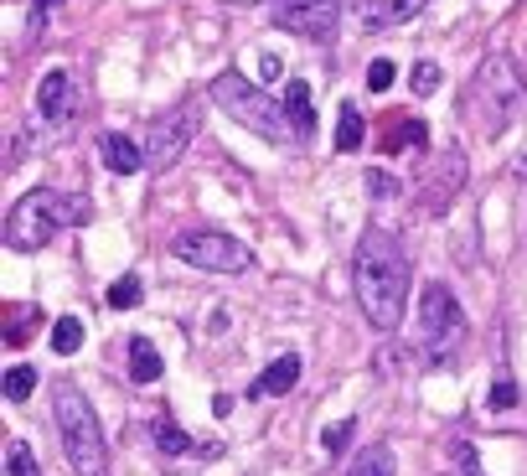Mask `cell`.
<instances>
[{
  "instance_id": "1",
  "label": "cell",
  "mask_w": 527,
  "mask_h": 476,
  "mask_svg": "<svg viewBox=\"0 0 527 476\" xmlns=\"http://www.w3.org/2000/svg\"><path fill=\"white\" fill-rule=\"evenodd\" d=\"M352 285H357L362 316L378 326V332H393V326L403 321V306H409V259H403L393 233L372 228L362 244H357Z\"/></svg>"
},
{
  "instance_id": "2",
  "label": "cell",
  "mask_w": 527,
  "mask_h": 476,
  "mask_svg": "<svg viewBox=\"0 0 527 476\" xmlns=\"http://www.w3.org/2000/svg\"><path fill=\"white\" fill-rule=\"evenodd\" d=\"M83 218H88V202L83 197H68V192H57V187H31L26 197H16V207L6 213V244L16 254H31V249H42L52 233L78 228Z\"/></svg>"
},
{
  "instance_id": "3",
  "label": "cell",
  "mask_w": 527,
  "mask_h": 476,
  "mask_svg": "<svg viewBox=\"0 0 527 476\" xmlns=\"http://www.w3.org/2000/svg\"><path fill=\"white\" fill-rule=\"evenodd\" d=\"M465 109H471L476 130L481 135H507L517 119L527 114V78L517 73L512 57H486L476 83H471V99H465Z\"/></svg>"
},
{
  "instance_id": "4",
  "label": "cell",
  "mask_w": 527,
  "mask_h": 476,
  "mask_svg": "<svg viewBox=\"0 0 527 476\" xmlns=\"http://www.w3.org/2000/svg\"><path fill=\"white\" fill-rule=\"evenodd\" d=\"M52 414H57V430H62V451H68V466L78 476H104L109 471V456H104V425L93 404L78 394V383H57L52 394Z\"/></svg>"
},
{
  "instance_id": "5",
  "label": "cell",
  "mask_w": 527,
  "mask_h": 476,
  "mask_svg": "<svg viewBox=\"0 0 527 476\" xmlns=\"http://www.w3.org/2000/svg\"><path fill=\"white\" fill-rule=\"evenodd\" d=\"M207 99L223 109L233 125H248L254 135H264V140H290V109L274 104L264 88L248 83L243 73H217L212 88H207Z\"/></svg>"
},
{
  "instance_id": "6",
  "label": "cell",
  "mask_w": 527,
  "mask_h": 476,
  "mask_svg": "<svg viewBox=\"0 0 527 476\" xmlns=\"http://www.w3.org/2000/svg\"><path fill=\"white\" fill-rule=\"evenodd\" d=\"M171 254L181 264H197V270H212V275H243L254 264V249L233 233H217V228H186L171 238Z\"/></svg>"
},
{
  "instance_id": "7",
  "label": "cell",
  "mask_w": 527,
  "mask_h": 476,
  "mask_svg": "<svg viewBox=\"0 0 527 476\" xmlns=\"http://www.w3.org/2000/svg\"><path fill=\"white\" fill-rule=\"evenodd\" d=\"M460 326H465V311L455 301V290L440 285V280H429L424 295H419V347H424L429 363H445V357L455 352Z\"/></svg>"
},
{
  "instance_id": "8",
  "label": "cell",
  "mask_w": 527,
  "mask_h": 476,
  "mask_svg": "<svg viewBox=\"0 0 527 476\" xmlns=\"http://www.w3.org/2000/svg\"><path fill=\"white\" fill-rule=\"evenodd\" d=\"M197 130H202V109H197V104H181L176 114L155 119V125H150V145H145V161H150V166H161V171L176 166L186 151H192Z\"/></svg>"
},
{
  "instance_id": "9",
  "label": "cell",
  "mask_w": 527,
  "mask_h": 476,
  "mask_svg": "<svg viewBox=\"0 0 527 476\" xmlns=\"http://www.w3.org/2000/svg\"><path fill=\"white\" fill-rule=\"evenodd\" d=\"M269 16L274 26L300 37H331V26L341 16V0H269Z\"/></svg>"
},
{
  "instance_id": "10",
  "label": "cell",
  "mask_w": 527,
  "mask_h": 476,
  "mask_svg": "<svg viewBox=\"0 0 527 476\" xmlns=\"http://www.w3.org/2000/svg\"><path fill=\"white\" fill-rule=\"evenodd\" d=\"M37 109L62 119V125H73V114H78V88H73V73L68 68H52L37 88Z\"/></svg>"
},
{
  "instance_id": "11",
  "label": "cell",
  "mask_w": 527,
  "mask_h": 476,
  "mask_svg": "<svg viewBox=\"0 0 527 476\" xmlns=\"http://www.w3.org/2000/svg\"><path fill=\"white\" fill-rule=\"evenodd\" d=\"M460 182H465V156H460V151H445V156H440V176H434V182L424 187L429 213H440L445 197H455V192H460Z\"/></svg>"
},
{
  "instance_id": "12",
  "label": "cell",
  "mask_w": 527,
  "mask_h": 476,
  "mask_svg": "<svg viewBox=\"0 0 527 476\" xmlns=\"http://www.w3.org/2000/svg\"><path fill=\"white\" fill-rule=\"evenodd\" d=\"M300 383V357L295 352H285V357H274V363L259 373V383H254V399H269V394H290Z\"/></svg>"
},
{
  "instance_id": "13",
  "label": "cell",
  "mask_w": 527,
  "mask_h": 476,
  "mask_svg": "<svg viewBox=\"0 0 527 476\" xmlns=\"http://www.w3.org/2000/svg\"><path fill=\"white\" fill-rule=\"evenodd\" d=\"M99 156H104V166H109L114 176H135V171L145 166V156L135 151V140L119 135V130H109V135L99 140Z\"/></svg>"
},
{
  "instance_id": "14",
  "label": "cell",
  "mask_w": 527,
  "mask_h": 476,
  "mask_svg": "<svg viewBox=\"0 0 527 476\" xmlns=\"http://www.w3.org/2000/svg\"><path fill=\"white\" fill-rule=\"evenodd\" d=\"M352 16L362 26H372V32H383V26H398V21H409L403 16L398 0H352Z\"/></svg>"
},
{
  "instance_id": "15",
  "label": "cell",
  "mask_w": 527,
  "mask_h": 476,
  "mask_svg": "<svg viewBox=\"0 0 527 476\" xmlns=\"http://www.w3.org/2000/svg\"><path fill=\"white\" fill-rule=\"evenodd\" d=\"M362 135H367V119L357 114V104H341V114H336V151L352 156L362 145Z\"/></svg>"
},
{
  "instance_id": "16",
  "label": "cell",
  "mask_w": 527,
  "mask_h": 476,
  "mask_svg": "<svg viewBox=\"0 0 527 476\" xmlns=\"http://www.w3.org/2000/svg\"><path fill=\"white\" fill-rule=\"evenodd\" d=\"M130 378L135 383H155V378H161V352H155L145 337L130 342Z\"/></svg>"
},
{
  "instance_id": "17",
  "label": "cell",
  "mask_w": 527,
  "mask_h": 476,
  "mask_svg": "<svg viewBox=\"0 0 527 476\" xmlns=\"http://www.w3.org/2000/svg\"><path fill=\"white\" fill-rule=\"evenodd\" d=\"M150 435H155V445H161V456H186L192 451V440H186V430L171 420V414H161V420L150 425Z\"/></svg>"
},
{
  "instance_id": "18",
  "label": "cell",
  "mask_w": 527,
  "mask_h": 476,
  "mask_svg": "<svg viewBox=\"0 0 527 476\" xmlns=\"http://www.w3.org/2000/svg\"><path fill=\"white\" fill-rule=\"evenodd\" d=\"M285 109H290V119H295V130H300V135H310V125H316V114H310V88H305V78H290Z\"/></svg>"
},
{
  "instance_id": "19",
  "label": "cell",
  "mask_w": 527,
  "mask_h": 476,
  "mask_svg": "<svg viewBox=\"0 0 527 476\" xmlns=\"http://www.w3.org/2000/svg\"><path fill=\"white\" fill-rule=\"evenodd\" d=\"M78 347H83V321L78 316H57L52 321V352L57 357H73Z\"/></svg>"
},
{
  "instance_id": "20",
  "label": "cell",
  "mask_w": 527,
  "mask_h": 476,
  "mask_svg": "<svg viewBox=\"0 0 527 476\" xmlns=\"http://www.w3.org/2000/svg\"><path fill=\"white\" fill-rule=\"evenodd\" d=\"M429 140V130H424V119H414V114H403L398 119V125H393V135L383 140V151H403V145H414V151H419V145Z\"/></svg>"
},
{
  "instance_id": "21",
  "label": "cell",
  "mask_w": 527,
  "mask_h": 476,
  "mask_svg": "<svg viewBox=\"0 0 527 476\" xmlns=\"http://www.w3.org/2000/svg\"><path fill=\"white\" fill-rule=\"evenodd\" d=\"M31 389H37V368H31V363H16V368L6 373V399H11V404H26Z\"/></svg>"
},
{
  "instance_id": "22",
  "label": "cell",
  "mask_w": 527,
  "mask_h": 476,
  "mask_svg": "<svg viewBox=\"0 0 527 476\" xmlns=\"http://www.w3.org/2000/svg\"><path fill=\"white\" fill-rule=\"evenodd\" d=\"M140 301H145V285H140L135 275H124V280L109 285V306H114V311H135Z\"/></svg>"
},
{
  "instance_id": "23",
  "label": "cell",
  "mask_w": 527,
  "mask_h": 476,
  "mask_svg": "<svg viewBox=\"0 0 527 476\" xmlns=\"http://www.w3.org/2000/svg\"><path fill=\"white\" fill-rule=\"evenodd\" d=\"M347 476H393V456H388V445H372V451L357 456V466Z\"/></svg>"
},
{
  "instance_id": "24",
  "label": "cell",
  "mask_w": 527,
  "mask_h": 476,
  "mask_svg": "<svg viewBox=\"0 0 527 476\" xmlns=\"http://www.w3.org/2000/svg\"><path fill=\"white\" fill-rule=\"evenodd\" d=\"M6 476H42L37 456H31V445H21V440L6 445Z\"/></svg>"
},
{
  "instance_id": "25",
  "label": "cell",
  "mask_w": 527,
  "mask_h": 476,
  "mask_svg": "<svg viewBox=\"0 0 527 476\" xmlns=\"http://www.w3.org/2000/svg\"><path fill=\"white\" fill-rule=\"evenodd\" d=\"M409 83H414V94H419V99H429V94H440V63H414Z\"/></svg>"
},
{
  "instance_id": "26",
  "label": "cell",
  "mask_w": 527,
  "mask_h": 476,
  "mask_svg": "<svg viewBox=\"0 0 527 476\" xmlns=\"http://www.w3.org/2000/svg\"><path fill=\"white\" fill-rule=\"evenodd\" d=\"M450 461L460 466V476H481V461H476V445L471 440H455L450 445Z\"/></svg>"
},
{
  "instance_id": "27",
  "label": "cell",
  "mask_w": 527,
  "mask_h": 476,
  "mask_svg": "<svg viewBox=\"0 0 527 476\" xmlns=\"http://www.w3.org/2000/svg\"><path fill=\"white\" fill-rule=\"evenodd\" d=\"M486 404H491L496 414H507V409H517V383H512V378H502V383H491V394H486Z\"/></svg>"
},
{
  "instance_id": "28",
  "label": "cell",
  "mask_w": 527,
  "mask_h": 476,
  "mask_svg": "<svg viewBox=\"0 0 527 476\" xmlns=\"http://www.w3.org/2000/svg\"><path fill=\"white\" fill-rule=\"evenodd\" d=\"M357 435V420H341V425H331L326 435H321V445H326V456H336V451H347V440Z\"/></svg>"
},
{
  "instance_id": "29",
  "label": "cell",
  "mask_w": 527,
  "mask_h": 476,
  "mask_svg": "<svg viewBox=\"0 0 527 476\" xmlns=\"http://www.w3.org/2000/svg\"><path fill=\"white\" fill-rule=\"evenodd\" d=\"M393 73H398V68L388 63V57H378V63L367 68V88H372V94H383V88H393Z\"/></svg>"
},
{
  "instance_id": "30",
  "label": "cell",
  "mask_w": 527,
  "mask_h": 476,
  "mask_svg": "<svg viewBox=\"0 0 527 476\" xmlns=\"http://www.w3.org/2000/svg\"><path fill=\"white\" fill-rule=\"evenodd\" d=\"M367 192L378 197V202H388V197H398V182L388 171H367Z\"/></svg>"
},
{
  "instance_id": "31",
  "label": "cell",
  "mask_w": 527,
  "mask_h": 476,
  "mask_svg": "<svg viewBox=\"0 0 527 476\" xmlns=\"http://www.w3.org/2000/svg\"><path fill=\"white\" fill-rule=\"evenodd\" d=\"M212 414H217V420H228V414H233V399L217 394V399H212Z\"/></svg>"
},
{
  "instance_id": "32",
  "label": "cell",
  "mask_w": 527,
  "mask_h": 476,
  "mask_svg": "<svg viewBox=\"0 0 527 476\" xmlns=\"http://www.w3.org/2000/svg\"><path fill=\"white\" fill-rule=\"evenodd\" d=\"M52 6H62V0H37V26H47V11Z\"/></svg>"
},
{
  "instance_id": "33",
  "label": "cell",
  "mask_w": 527,
  "mask_h": 476,
  "mask_svg": "<svg viewBox=\"0 0 527 476\" xmlns=\"http://www.w3.org/2000/svg\"><path fill=\"white\" fill-rule=\"evenodd\" d=\"M228 6H248V0H228Z\"/></svg>"
},
{
  "instance_id": "34",
  "label": "cell",
  "mask_w": 527,
  "mask_h": 476,
  "mask_svg": "<svg viewBox=\"0 0 527 476\" xmlns=\"http://www.w3.org/2000/svg\"><path fill=\"white\" fill-rule=\"evenodd\" d=\"M176 476H192V471H176Z\"/></svg>"
}]
</instances>
